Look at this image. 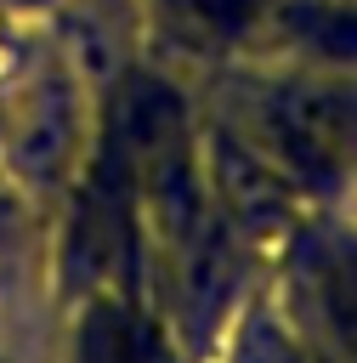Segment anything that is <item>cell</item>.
<instances>
[{"instance_id":"cell-1","label":"cell","mask_w":357,"mask_h":363,"mask_svg":"<svg viewBox=\"0 0 357 363\" xmlns=\"http://www.w3.org/2000/svg\"><path fill=\"white\" fill-rule=\"evenodd\" d=\"M130 346H125V323L113 312H96L91 329H85V363H125Z\"/></svg>"},{"instance_id":"cell-2","label":"cell","mask_w":357,"mask_h":363,"mask_svg":"<svg viewBox=\"0 0 357 363\" xmlns=\"http://www.w3.org/2000/svg\"><path fill=\"white\" fill-rule=\"evenodd\" d=\"M249 6H255V0H187V11H193V17H204V23H210V28H221V34L244 28V23H249Z\"/></svg>"},{"instance_id":"cell-3","label":"cell","mask_w":357,"mask_h":363,"mask_svg":"<svg viewBox=\"0 0 357 363\" xmlns=\"http://www.w3.org/2000/svg\"><path fill=\"white\" fill-rule=\"evenodd\" d=\"M317 45L329 57H357V17H323L317 23Z\"/></svg>"}]
</instances>
